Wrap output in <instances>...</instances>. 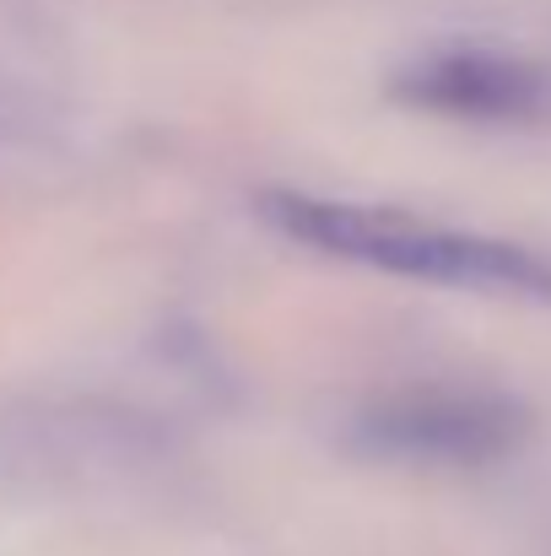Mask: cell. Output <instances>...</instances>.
I'll return each instance as SVG.
<instances>
[{
    "label": "cell",
    "mask_w": 551,
    "mask_h": 556,
    "mask_svg": "<svg viewBox=\"0 0 551 556\" xmlns=\"http://www.w3.org/2000/svg\"><path fill=\"white\" fill-rule=\"evenodd\" d=\"M254 205L281 238L309 243L330 260H352L367 270H389V276L433 281L454 292H481V298L551 303V260L509 238L422 222L395 205L330 200L309 189H260Z\"/></svg>",
    "instance_id": "6da1fadb"
},
{
    "label": "cell",
    "mask_w": 551,
    "mask_h": 556,
    "mask_svg": "<svg viewBox=\"0 0 551 556\" xmlns=\"http://www.w3.org/2000/svg\"><path fill=\"white\" fill-rule=\"evenodd\" d=\"M530 432L525 405L487 389H449V383H416L389 389L367 400L352 416L347 443L384 459V465H492L514 454Z\"/></svg>",
    "instance_id": "7a4b0ae2"
},
{
    "label": "cell",
    "mask_w": 551,
    "mask_h": 556,
    "mask_svg": "<svg viewBox=\"0 0 551 556\" xmlns=\"http://www.w3.org/2000/svg\"><path fill=\"white\" fill-rule=\"evenodd\" d=\"M395 98L471 125H536L551 119V65L498 49H438L395 76Z\"/></svg>",
    "instance_id": "3957f363"
}]
</instances>
